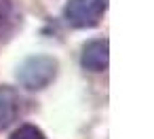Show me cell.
<instances>
[{"label":"cell","mask_w":154,"mask_h":139,"mask_svg":"<svg viewBox=\"0 0 154 139\" xmlns=\"http://www.w3.org/2000/svg\"><path fill=\"white\" fill-rule=\"evenodd\" d=\"M59 74V61L53 55L47 53H34L28 55L17 68H15V78L21 89L30 93L45 91L51 82H55Z\"/></svg>","instance_id":"6da1fadb"},{"label":"cell","mask_w":154,"mask_h":139,"mask_svg":"<svg viewBox=\"0 0 154 139\" xmlns=\"http://www.w3.org/2000/svg\"><path fill=\"white\" fill-rule=\"evenodd\" d=\"M28 99L11 84H0V131H7L13 126L26 112Z\"/></svg>","instance_id":"3957f363"},{"label":"cell","mask_w":154,"mask_h":139,"mask_svg":"<svg viewBox=\"0 0 154 139\" xmlns=\"http://www.w3.org/2000/svg\"><path fill=\"white\" fill-rule=\"evenodd\" d=\"M9 139H47V135L40 126H36L32 122H23L11 133Z\"/></svg>","instance_id":"8992f818"},{"label":"cell","mask_w":154,"mask_h":139,"mask_svg":"<svg viewBox=\"0 0 154 139\" xmlns=\"http://www.w3.org/2000/svg\"><path fill=\"white\" fill-rule=\"evenodd\" d=\"M80 65L87 72H106L110 65V40L93 38L80 49Z\"/></svg>","instance_id":"277c9868"},{"label":"cell","mask_w":154,"mask_h":139,"mask_svg":"<svg viewBox=\"0 0 154 139\" xmlns=\"http://www.w3.org/2000/svg\"><path fill=\"white\" fill-rule=\"evenodd\" d=\"M106 11L108 0H68L61 17L74 30H91L99 26Z\"/></svg>","instance_id":"7a4b0ae2"},{"label":"cell","mask_w":154,"mask_h":139,"mask_svg":"<svg viewBox=\"0 0 154 139\" xmlns=\"http://www.w3.org/2000/svg\"><path fill=\"white\" fill-rule=\"evenodd\" d=\"M23 26V15L13 0H0V44L9 42Z\"/></svg>","instance_id":"5b68a950"}]
</instances>
